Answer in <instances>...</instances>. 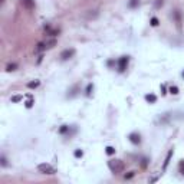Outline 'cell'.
Segmentation results:
<instances>
[{"label": "cell", "mask_w": 184, "mask_h": 184, "mask_svg": "<svg viewBox=\"0 0 184 184\" xmlns=\"http://www.w3.org/2000/svg\"><path fill=\"white\" fill-rule=\"evenodd\" d=\"M108 167L114 174H120L124 171V163L121 160H109L108 161Z\"/></svg>", "instance_id": "cell-1"}, {"label": "cell", "mask_w": 184, "mask_h": 184, "mask_svg": "<svg viewBox=\"0 0 184 184\" xmlns=\"http://www.w3.org/2000/svg\"><path fill=\"white\" fill-rule=\"evenodd\" d=\"M38 170H39V173H42V174H55V168L52 167L50 164H48V163L39 164Z\"/></svg>", "instance_id": "cell-2"}, {"label": "cell", "mask_w": 184, "mask_h": 184, "mask_svg": "<svg viewBox=\"0 0 184 184\" xmlns=\"http://www.w3.org/2000/svg\"><path fill=\"white\" fill-rule=\"evenodd\" d=\"M55 45H56V40H55V39L48 40V42L39 43V45H38V50H43V49H50V48H53Z\"/></svg>", "instance_id": "cell-3"}, {"label": "cell", "mask_w": 184, "mask_h": 184, "mask_svg": "<svg viewBox=\"0 0 184 184\" xmlns=\"http://www.w3.org/2000/svg\"><path fill=\"white\" fill-rule=\"evenodd\" d=\"M127 65H128V56H122L118 62V68H120L121 72H124L127 69Z\"/></svg>", "instance_id": "cell-4"}, {"label": "cell", "mask_w": 184, "mask_h": 184, "mask_svg": "<svg viewBox=\"0 0 184 184\" xmlns=\"http://www.w3.org/2000/svg\"><path fill=\"white\" fill-rule=\"evenodd\" d=\"M73 55H75V49H66V50H64V52L61 53V58H62L64 61H66V59H71Z\"/></svg>", "instance_id": "cell-5"}, {"label": "cell", "mask_w": 184, "mask_h": 184, "mask_svg": "<svg viewBox=\"0 0 184 184\" xmlns=\"http://www.w3.org/2000/svg\"><path fill=\"white\" fill-rule=\"evenodd\" d=\"M23 7H26L27 10H33L35 9V0H20Z\"/></svg>", "instance_id": "cell-6"}, {"label": "cell", "mask_w": 184, "mask_h": 184, "mask_svg": "<svg viewBox=\"0 0 184 184\" xmlns=\"http://www.w3.org/2000/svg\"><path fill=\"white\" fill-rule=\"evenodd\" d=\"M129 141H131L132 144H140V141H141V138H140V134H137V132H132V134H129Z\"/></svg>", "instance_id": "cell-7"}, {"label": "cell", "mask_w": 184, "mask_h": 184, "mask_svg": "<svg viewBox=\"0 0 184 184\" xmlns=\"http://www.w3.org/2000/svg\"><path fill=\"white\" fill-rule=\"evenodd\" d=\"M171 155H173V150H171V151H168V154H167V158H166V161H164V166H163V168H164V170L167 168L168 163H170V158H171Z\"/></svg>", "instance_id": "cell-8"}, {"label": "cell", "mask_w": 184, "mask_h": 184, "mask_svg": "<svg viewBox=\"0 0 184 184\" xmlns=\"http://www.w3.org/2000/svg\"><path fill=\"white\" fill-rule=\"evenodd\" d=\"M145 99H147L148 102H151V104H154V102L157 101V96H155V95H152V94H150V95H147V96H145Z\"/></svg>", "instance_id": "cell-9"}, {"label": "cell", "mask_w": 184, "mask_h": 184, "mask_svg": "<svg viewBox=\"0 0 184 184\" xmlns=\"http://www.w3.org/2000/svg\"><path fill=\"white\" fill-rule=\"evenodd\" d=\"M39 85H40L39 81H35V82H29V84H27V86H29V88H38Z\"/></svg>", "instance_id": "cell-10"}, {"label": "cell", "mask_w": 184, "mask_h": 184, "mask_svg": "<svg viewBox=\"0 0 184 184\" xmlns=\"http://www.w3.org/2000/svg\"><path fill=\"white\" fill-rule=\"evenodd\" d=\"M178 170H180V173L184 176V160L180 161V166H178Z\"/></svg>", "instance_id": "cell-11"}, {"label": "cell", "mask_w": 184, "mask_h": 184, "mask_svg": "<svg viewBox=\"0 0 184 184\" xmlns=\"http://www.w3.org/2000/svg\"><path fill=\"white\" fill-rule=\"evenodd\" d=\"M170 92H171L173 95H177V94H178V88H177V86H171V88H170Z\"/></svg>", "instance_id": "cell-12"}, {"label": "cell", "mask_w": 184, "mask_h": 184, "mask_svg": "<svg viewBox=\"0 0 184 184\" xmlns=\"http://www.w3.org/2000/svg\"><path fill=\"white\" fill-rule=\"evenodd\" d=\"M114 152H115V150H114L112 147H106V154H108V155H112Z\"/></svg>", "instance_id": "cell-13"}, {"label": "cell", "mask_w": 184, "mask_h": 184, "mask_svg": "<svg viewBox=\"0 0 184 184\" xmlns=\"http://www.w3.org/2000/svg\"><path fill=\"white\" fill-rule=\"evenodd\" d=\"M27 98H29V101L26 102V106H27V108H30V106H32V104H33V99H32V96H30V95L27 96Z\"/></svg>", "instance_id": "cell-14"}, {"label": "cell", "mask_w": 184, "mask_h": 184, "mask_svg": "<svg viewBox=\"0 0 184 184\" xmlns=\"http://www.w3.org/2000/svg\"><path fill=\"white\" fill-rule=\"evenodd\" d=\"M138 3H140V0H131V1H129V6H131V7H135Z\"/></svg>", "instance_id": "cell-15"}, {"label": "cell", "mask_w": 184, "mask_h": 184, "mask_svg": "<svg viewBox=\"0 0 184 184\" xmlns=\"http://www.w3.org/2000/svg\"><path fill=\"white\" fill-rule=\"evenodd\" d=\"M15 69H16V65L13 64V65H7V68H6V71H9V72H10V71H15Z\"/></svg>", "instance_id": "cell-16"}, {"label": "cell", "mask_w": 184, "mask_h": 184, "mask_svg": "<svg viewBox=\"0 0 184 184\" xmlns=\"http://www.w3.org/2000/svg\"><path fill=\"white\" fill-rule=\"evenodd\" d=\"M151 24H152V26H157V24H158V19H157V17H152V19H151Z\"/></svg>", "instance_id": "cell-17"}, {"label": "cell", "mask_w": 184, "mask_h": 184, "mask_svg": "<svg viewBox=\"0 0 184 184\" xmlns=\"http://www.w3.org/2000/svg\"><path fill=\"white\" fill-rule=\"evenodd\" d=\"M68 129H69V128H68V127H66V125H64V127H62V128L59 129V132H61V134H65V132H66V131H68Z\"/></svg>", "instance_id": "cell-18"}, {"label": "cell", "mask_w": 184, "mask_h": 184, "mask_svg": "<svg viewBox=\"0 0 184 184\" xmlns=\"http://www.w3.org/2000/svg\"><path fill=\"white\" fill-rule=\"evenodd\" d=\"M82 154H84V152L81 151V150H76V151H75V157H82Z\"/></svg>", "instance_id": "cell-19"}, {"label": "cell", "mask_w": 184, "mask_h": 184, "mask_svg": "<svg viewBox=\"0 0 184 184\" xmlns=\"http://www.w3.org/2000/svg\"><path fill=\"white\" fill-rule=\"evenodd\" d=\"M20 99H22V96H20V95L13 96V98H12V101H15V102H17V101H20Z\"/></svg>", "instance_id": "cell-20"}, {"label": "cell", "mask_w": 184, "mask_h": 184, "mask_svg": "<svg viewBox=\"0 0 184 184\" xmlns=\"http://www.w3.org/2000/svg\"><path fill=\"white\" fill-rule=\"evenodd\" d=\"M155 6H157V7H160V6H163V0H157V3H155Z\"/></svg>", "instance_id": "cell-21"}, {"label": "cell", "mask_w": 184, "mask_h": 184, "mask_svg": "<svg viewBox=\"0 0 184 184\" xmlns=\"http://www.w3.org/2000/svg\"><path fill=\"white\" fill-rule=\"evenodd\" d=\"M1 166H7V163H6V158H4V157H1Z\"/></svg>", "instance_id": "cell-22"}]
</instances>
